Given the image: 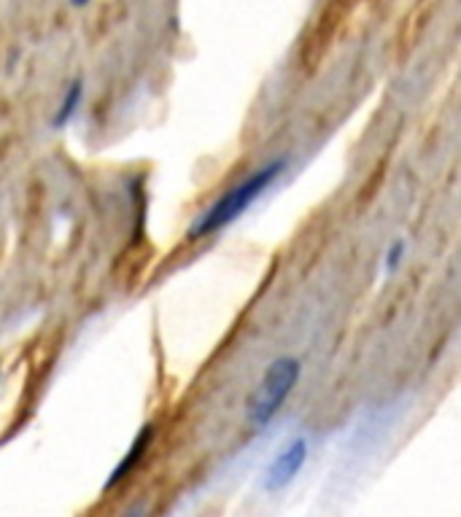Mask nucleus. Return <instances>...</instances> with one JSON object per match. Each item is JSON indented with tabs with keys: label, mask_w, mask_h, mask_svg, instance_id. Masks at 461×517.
I'll list each match as a JSON object with an SVG mask.
<instances>
[{
	"label": "nucleus",
	"mask_w": 461,
	"mask_h": 517,
	"mask_svg": "<svg viewBox=\"0 0 461 517\" xmlns=\"http://www.w3.org/2000/svg\"><path fill=\"white\" fill-rule=\"evenodd\" d=\"M286 170V159H275L267 167H259L257 173H251L246 181H240L235 189H230L227 194H222L219 200L213 202L211 208L197 216V221L189 227V237L192 240H200V237H208L213 232H219L222 227L232 224L238 219L240 213H246L254 205V202L262 197V194L275 184V178L281 176Z\"/></svg>",
	"instance_id": "nucleus-1"
},
{
	"label": "nucleus",
	"mask_w": 461,
	"mask_h": 517,
	"mask_svg": "<svg viewBox=\"0 0 461 517\" xmlns=\"http://www.w3.org/2000/svg\"><path fill=\"white\" fill-rule=\"evenodd\" d=\"M300 375L302 364L292 356H281L267 367L249 404V423L254 429H265L267 423L273 421L278 410L284 407L286 396L292 394L294 386H297Z\"/></svg>",
	"instance_id": "nucleus-2"
},
{
	"label": "nucleus",
	"mask_w": 461,
	"mask_h": 517,
	"mask_svg": "<svg viewBox=\"0 0 461 517\" xmlns=\"http://www.w3.org/2000/svg\"><path fill=\"white\" fill-rule=\"evenodd\" d=\"M305 458H308V439L297 437L294 442H289V445H286L284 450L273 458V464L267 466L262 488L270 493L284 491L286 485H289V482L300 474L302 464H305Z\"/></svg>",
	"instance_id": "nucleus-3"
},
{
	"label": "nucleus",
	"mask_w": 461,
	"mask_h": 517,
	"mask_svg": "<svg viewBox=\"0 0 461 517\" xmlns=\"http://www.w3.org/2000/svg\"><path fill=\"white\" fill-rule=\"evenodd\" d=\"M151 439H154V426L146 423V426L138 431V437L133 439V445H130V450H127V456L122 458V464L116 466L114 472H111V477L106 480V491H111L114 485H119V482L125 480L127 474L133 472L135 466H138V461L143 458V453H146V447L151 445Z\"/></svg>",
	"instance_id": "nucleus-4"
},
{
	"label": "nucleus",
	"mask_w": 461,
	"mask_h": 517,
	"mask_svg": "<svg viewBox=\"0 0 461 517\" xmlns=\"http://www.w3.org/2000/svg\"><path fill=\"white\" fill-rule=\"evenodd\" d=\"M81 97H84V87H81V81H73L71 87H68V92H65L63 103H60V108H57V114H54L52 127L63 130L65 124L71 122L73 116H76V111H79Z\"/></svg>",
	"instance_id": "nucleus-5"
},
{
	"label": "nucleus",
	"mask_w": 461,
	"mask_h": 517,
	"mask_svg": "<svg viewBox=\"0 0 461 517\" xmlns=\"http://www.w3.org/2000/svg\"><path fill=\"white\" fill-rule=\"evenodd\" d=\"M402 254H405V243L399 240V243H394V246L389 248V254H386V270L394 272L399 267V262H402Z\"/></svg>",
	"instance_id": "nucleus-6"
},
{
	"label": "nucleus",
	"mask_w": 461,
	"mask_h": 517,
	"mask_svg": "<svg viewBox=\"0 0 461 517\" xmlns=\"http://www.w3.org/2000/svg\"><path fill=\"white\" fill-rule=\"evenodd\" d=\"M71 3H73V6H87L89 0H71Z\"/></svg>",
	"instance_id": "nucleus-7"
}]
</instances>
